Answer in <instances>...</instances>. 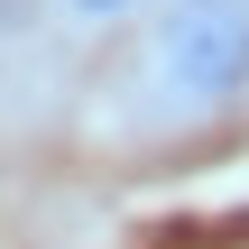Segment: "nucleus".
<instances>
[{
  "label": "nucleus",
  "mask_w": 249,
  "mask_h": 249,
  "mask_svg": "<svg viewBox=\"0 0 249 249\" xmlns=\"http://www.w3.org/2000/svg\"><path fill=\"white\" fill-rule=\"evenodd\" d=\"M139 92L157 120H222L231 102H249V0H157Z\"/></svg>",
  "instance_id": "f257e3e1"
},
{
  "label": "nucleus",
  "mask_w": 249,
  "mask_h": 249,
  "mask_svg": "<svg viewBox=\"0 0 249 249\" xmlns=\"http://www.w3.org/2000/svg\"><path fill=\"white\" fill-rule=\"evenodd\" d=\"M55 18H74V28H120V18H148L157 0H46Z\"/></svg>",
  "instance_id": "f03ea898"
}]
</instances>
